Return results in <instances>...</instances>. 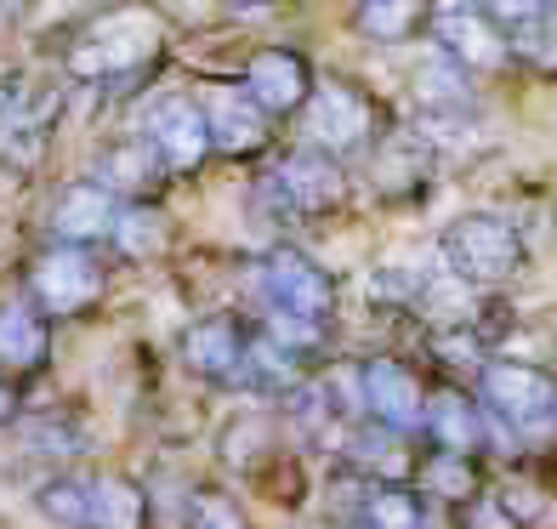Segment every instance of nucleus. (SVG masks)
<instances>
[{"label":"nucleus","mask_w":557,"mask_h":529,"mask_svg":"<svg viewBox=\"0 0 557 529\" xmlns=\"http://www.w3.org/2000/svg\"><path fill=\"white\" fill-rule=\"evenodd\" d=\"M154 63H165V23L154 7H109L74 23L63 40V74L74 86L125 91L137 86Z\"/></svg>","instance_id":"obj_1"},{"label":"nucleus","mask_w":557,"mask_h":529,"mask_svg":"<svg viewBox=\"0 0 557 529\" xmlns=\"http://www.w3.org/2000/svg\"><path fill=\"white\" fill-rule=\"evenodd\" d=\"M257 199L285 217V222H313V217H331L347 206V171L336 155H324V148H290V155H278L262 183H257Z\"/></svg>","instance_id":"obj_2"},{"label":"nucleus","mask_w":557,"mask_h":529,"mask_svg":"<svg viewBox=\"0 0 557 529\" xmlns=\"http://www.w3.org/2000/svg\"><path fill=\"white\" fill-rule=\"evenodd\" d=\"M438 257H444V268L461 285L484 291V285H506V280H512L529 250H523L518 222H506L495 211H467V217H455L449 229L438 234Z\"/></svg>","instance_id":"obj_3"},{"label":"nucleus","mask_w":557,"mask_h":529,"mask_svg":"<svg viewBox=\"0 0 557 529\" xmlns=\"http://www.w3.org/2000/svg\"><path fill=\"white\" fill-rule=\"evenodd\" d=\"M63 120V86L40 74H0V165L29 171Z\"/></svg>","instance_id":"obj_4"},{"label":"nucleus","mask_w":557,"mask_h":529,"mask_svg":"<svg viewBox=\"0 0 557 529\" xmlns=\"http://www.w3.org/2000/svg\"><path fill=\"white\" fill-rule=\"evenodd\" d=\"M103 285L109 273L103 262L91 257V245H69V239H52L29 262V302L46 313V319H81L103 302Z\"/></svg>","instance_id":"obj_5"},{"label":"nucleus","mask_w":557,"mask_h":529,"mask_svg":"<svg viewBox=\"0 0 557 529\" xmlns=\"http://www.w3.org/2000/svg\"><path fill=\"white\" fill-rule=\"evenodd\" d=\"M301 114V132H308L313 148H324V155H359V148L375 137V103L370 91L359 81H342V74H324V81H313L308 103L296 109Z\"/></svg>","instance_id":"obj_6"},{"label":"nucleus","mask_w":557,"mask_h":529,"mask_svg":"<svg viewBox=\"0 0 557 529\" xmlns=\"http://www.w3.org/2000/svg\"><path fill=\"white\" fill-rule=\"evenodd\" d=\"M426 29H433L438 52L455 69H467V74H500V69H512V35H506L500 23L478 7V0H433Z\"/></svg>","instance_id":"obj_7"},{"label":"nucleus","mask_w":557,"mask_h":529,"mask_svg":"<svg viewBox=\"0 0 557 529\" xmlns=\"http://www.w3.org/2000/svg\"><path fill=\"white\" fill-rule=\"evenodd\" d=\"M257 285H262V296H268V308L296 313V319H313V324H331L336 302H342L336 280H331V273H324L313 257H301L296 245L268 250V257H262V273H257Z\"/></svg>","instance_id":"obj_8"},{"label":"nucleus","mask_w":557,"mask_h":529,"mask_svg":"<svg viewBox=\"0 0 557 529\" xmlns=\"http://www.w3.org/2000/svg\"><path fill=\"white\" fill-rule=\"evenodd\" d=\"M199 114H206V137H211V155L227 160H257L268 137H273V120L262 114V103L250 97L239 81H206L199 86Z\"/></svg>","instance_id":"obj_9"},{"label":"nucleus","mask_w":557,"mask_h":529,"mask_svg":"<svg viewBox=\"0 0 557 529\" xmlns=\"http://www.w3.org/2000/svg\"><path fill=\"white\" fill-rule=\"evenodd\" d=\"M478 398H484V410L500 416L506 427L535 433V427L552 421L557 382H552L546 370L523 365V359H484V370H478Z\"/></svg>","instance_id":"obj_10"},{"label":"nucleus","mask_w":557,"mask_h":529,"mask_svg":"<svg viewBox=\"0 0 557 529\" xmlns=\"http://www.w3.org/2000/svg\"><path fill=\"white\" fill-rule=\"evenodd\" d=\"M143 143L160 155V165L171 176H194L199 165L211 160V137H206V114H199L194 97L183 91H165L148 103L143 114Z\"/></svg>","instance_id":"obj_11"},{"label":"nucleus","mask_w":557,"mask_h":529,"mask_svg":"<svg viewBox=\"0 0 557 529\" xmlns=\"http://www.w3.org/2000/svg\"><path fill=\"white\" fill-rule=\"evenodd\" d=\"M426 387L404 359H364L359 365V410L382 427V433H410L421 427Z\"/></svg>","instance_id":"obj_12"},{"label":"nucleus","mask_w":557,"mask_h":529,"mask_svg":"<svg viewBox=\"0 0 557 529\" xmlns=\"http://www.w3.org/2000/svg\"><path fill=\"white\" fill-rule=\"evenodd\" d=\"M313 81H319V74H313L308 52H296V46H268V52H257L245 63V74H239V86L257 97L268 120L296 114L301 103H308Z\"/></svg>","instance_id":"obj_13"},{"label":"nucleus","mask_w":557,"mask_h":529,"mask_svg":"<svg viewBox=\"0 0 557 529\" xmlns=\"http://www.w3.org/2000/svg\"><path fill=\"white\" fill-rule=\"evenodd\" d=\"M245 319L234 313H206V319H194L183 342H176V353H183V365L194 376H206V382H234L239 376V359H245Z\"/></svg>","instance_id":"obj_14"},{"label":"nucleus","mask_w":557,"mask_h":529,"mask_svg":"<svg viewBox=\"0 0 557 529\" xmlns=\"http://www.w3.org/2000/svg\"><path fill=\"white\" fill-rule=\"evenodd\" d=\"M114 206H120V199L97 183V176H81V183H69V188L52 199V239L103 245L109 229H114Z\"/></svg>","instance_id":"obj_15"},{"label":"nucleus","mask_w":557,"mask_h":529,"mask_svg":"<svg viewBox=\"0 0 557 529\" xmlns=\"http://www.w3.org/2000/svg\"><path fill=\"white\" fill-rule=\"evenodd\" d=\"M91 176H97V183H103L114 199H154V194L165 188L171 171L160 165V155H154L143 137H125V143H109L103 155H97Z\"/></svg>","instance_id":"obj_16"},{"label":"nucleus","mask_w":557,"mask_h":529,"mask_svg":"<svg viewBox=\"0 0 557 529\" xmlns=\"http://www.w3.org/2000/svg\"><path fill=\"white\" fill-rule=\"evenodd\" d=\"M52 359V324L35 302H7L0 308V370L12 376H35Z\"/></svg>","instance_id":"obj_17"},{"label":"nucleus","mask_w":557,"mask_h":529,"mask_svg":"<svg viewBox=\"0 0 557 529\" xmlns=\"http://www.w3.org/2000/svg\"><path fill=\"white\" fill-rule=\"evenodd\" d=\"M438 176V155L426 148L421 137H387L382 148H375V188H382V199H410L421 194L426 183Z\"/></svg>","instance_id":"obj_18"},{"label":"nucleus","mask_w":557,"mask_h":529,"mask_svg":"<svg viewBox=\"0 0 557 529\" xmlns=\"http://www.w3.org/2000/svg\"><path fill=\"white\" fill-rule=\"evenodd\" d=\"M426 17H433V0H359L347 29L375 46H404V40L426 35Z\"/></svg>","instance_id":"obj_19"},{"label":"nucleus","mask_w":557,"mask_h":529,"mask_svg":"<svg viewBox=\"0 0 557 529\" xmlns=\"http://www.w3.org/2000/svg\"><path fill=\"white\" fill-rule=\"evenodd\" d=\"M421 433L433 439V450H455V456H478L484 444V421L467 393H433L421 405Z\"/></svg>","instance_id":"obj_20"},{"label":"nucleus","mask_w":557,"mask_h":529,"mask_svg":"<svg viewBox=\"0 0 557 529\" xmlns=\"http://www.w3.org/2000/svg\"><path fill=\"white\" fill-rule=\"evenodd\" d=\"M86 495H91L86 529H148V495L132 478H120V472L86 478Z\"/></svg>","instance_id":"obj_21"},{"label":"nucleus","mask_w":557,"mask_h":529,"mask_svg":"<svg viewBox=\"0 0 557 529\" xmlns=\"http://www.w3.org/2000/svg\"><path fill=\"white\" fill-rule=\"evenodd\" d=\"M109 239H114L120 257H132V262L160 257V245H165V217H160V206H154V199H120Z\"/></svg>","instance_id":"obj_22"},{"label":"nucleus","mask_w":557,"mask_h":529,"mask_svg":"<svg viewBox=\"0 0 557 529\" xmlns=\"http://www.w3.org/2000/svg\"><path fill=\"white\" fill-rule=\"evenodd\" d=\"M512 63H529L541 81H557V0H546L523 29H512Z\"/></svg>","instance_id":"obj_23"},{"label":"nucleus","mask_w":557,"mask_h":529,"mask_svg":"<svg viewBox=\"0 0 557 529\" xmlns=\"http://www.w3.org/2000/svg\"><path fill=\"white\" fill-rule=\"evenodd\" d=\"M364 524L370 529H426V501L404 484L364 490Z\"/></svg>","instance_id":"obj_24"},{"label":"nucleus","mask_w":557,"mask_h":529,"mask_svg":"<svg viewBox=\"0 0 557 529\" xmlns=\"http://www.w3.org/2000/svg\"><path fill=\"white\" fill-rule=\"evenodd\" d=\"M35 507H40V518H52L58 529H86V518H91L86 478H69V472H58L52 484H40V490H35Z\"/></svg>","instance_id":"obj_25"},{"label":"nucleus","mask_w":557,"mask_h":529,"mask_svg":"<svg viewBox=\"0 0 557 529\" xmlns=\"http://www.w3.org/2000/svg\"><path fill=\"white\" fill-rule=\"evenodd\" d=\"M421 484L438 501H478V467L472 456H455V450H433L421 467Z\"/></svg>","instance_id":"obj_26"},{"label":"nucleus","mask_w":557,"mask_h":529,"mask_svg":"<svg viewBox=\"0 0 557 529\" xmlns=\"http://www.w3.org/2000/svg\"><path fill=\"white\" fill-rule=\"evenodd\" d=\"M262 336H268L273 347H285L290 359H313V353H319V342H324V324H313V319H296V313H278V308H268V324H262Z\"/></svg>","instance_id":"obj_27"},{"label":"nucleus","mask_w":557,"mask_h":529,"mask_svg":"<svg viewBox=\"0 0 557 529\" xmlns=\"http://www.w3.org/2000/svg\"><path fill=\"white\" fill-rule=\"evenodd\" d=\"M183 524L188 529H250L245 513H239V501H227L222 490H194L188 507H183Z\"/></svg>","instance_id":"obj_28"},{"label":"nucleus","mask_w":557,"mask_h":529,"mask_svg":"<svg viewBox=\"0 0 557 529\" xmlns=\"http://www.w3.org/2000/svg\"><path fill=\"white\" fill-rule=\"evenodd\" d=\"M438 359L461 370H484V342L472 336V324H449V331H438Z\"/></svg>","instance_id":"obj_29"},{"label":"nucleus","mask_w":557,"mask_h":529,"mask_svg":"<svg viewBox=\"0 0 557 529\" xmlns=\"http://www.w3.org/2000/svg\"><path fill=\"white\" fill-rule=\"evenodd\" d=\"M478 7H484V12H490V17L500 23V29L512 35V29H523V23L535 17L541 7H546V0H478Z\"/></svg>","instance_id":"obj_30"},{"label":"nucleus","mask_w":557,"mask_h":529,"mask_svg":"<svg viewBox=\"0 0 557 529\" xmlns=\"http://www.w3.org/2000/svg\"><path fill=\"white\" fill-rule=\"evenodd\" d=\"M467 529H523V524L512 518L506 501H478V507L467 513Z\"/></svg>","instance_id":"obj_31"},{"label":"nucleus","mask_w":557,"mask_h":529,"mask_svg":"<svg viewBox=\"0 0 557 529\" xmlns=\"http://www.w3.org/2000/svg\"><path fill=\"white\" fill-rule=\"evenodd\" d=\"M12 416H17V393H12L7 382H0V427H7Z\"/></svg>","instance_id":"obj_32"},{"label":"nucleus","mask_w":557,"mask_h":529,"mask_svg":"<svg viewBox=\"0 0 557 529\" xmlns=\"http://www.w3.org/2000/svg\"><path fill=\"white\" fill-rule=\"evenodd\" d=\"M171 7H199V0H171Z\"/></svg>","instance_id":"obj_33"},{"label":"nucleus","mask_w":557,"mask_h":529,"mask_svg":"<svg viewBox=\"0 0 557 529\" xmlns=\"http://www.w3.org/2000/svg\"><path fill=\"white\" fill-rule=\"evenodd\" d=\"M359 529H370V524H359Z\"/></svg>","instance_id":"obj_34"},{"label":"nucleus","mask_w":557,"mask_h":529,"mask_svg":"<svg viewBox=\"0 0 557 529\" xmlns=\"http://www.w3.org/2000/svg\"><path fill=\"white\" fill-rule=\"evenodd\" d=\"M552 416H557V405H552Z\"/></svg>","instance_id":"obj_35"}]
</instances>
